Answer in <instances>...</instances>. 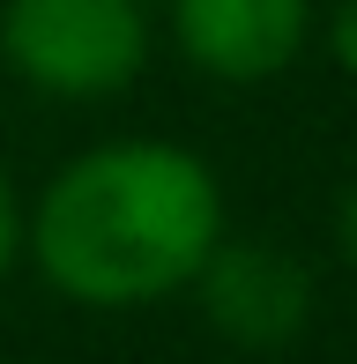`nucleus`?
<instances>
[{
	"instance_id": "obj_2",
	"label": "nucleus",
	"mask_w": 357,
	"mask_h": 364,
	"mask_svg": "<svg viewBox=\"0 0 357 364\" xmlns=\"http://www.w3.org/2000/svg\"><path fill=\"white\" fill-rule=\"evenodd\" d=\"M149 8L142 0H8L0 60L23 90L53 105H105L149 68Z\"/></svg>"
},
{
	"instance_id": "obj_4",
	"label": "nucleus",
	"mask_w": 357,
	"mask_h": 364,
	"mask_svg": "<svg viewBox=\"0 0 357 364\" xmlns=\"http://www.w3.org/2000/svg\"><path fill=\"white\" fill-rule=\"evenodd\" d=\"M164 30L193 75L253 90L305 60L313 0H164Z\"/></svg>"
},
{
	"instance_id": "obj_1",
	"label": "nucleus",
	"mask_w": 357,
	"mask_h": 364,
	"mask_svg": "<svg viewBox=\"0 0 357 364\" xmlns=\"http://www.w3.org/2000/svg\"><path fill=\"white\" fill-rule=\"evenodd\" d=\"M223 230L216 164L164 134H119L68 156L23 201V260L68 305L134 312L186 290Z\"/></svg>"
},
{
	"instance_id": "obj_7",
	"label": "nucleus",
	"mask_w": 357,
	"mask_h": 364,
	"mask_svg": "<svg viewBox=\"0 0 357 364\" xmlns=\"http://www.w3.org/2000/svg\"><path fill=\"white\" fill-rule=\"evenodd\" d=\"M335 253H343V268L357 275V178L343 186V201H335Z\"/></svg>"
},
{
	"instance_id": "obj_3",
	"label": "nucleus",
	"mask_w": 357,
	"mask_h": 364,
	"mask_svg": "<svg viewBox=\"0 0 357 364\" xmlns=\"http://www.w3.org/2000/svg\"><path fill=\"white\" fill-rule=\"evenodd\" d=\"M193 305H201V320L216 327L231 350H290V342L313 327V305H320V283L313 268H305L298 253H290L283 238H231L223 230L216 253L201 260V275H193Z\"/></svg>"
},
{
	"instance_id": "obj_6",
	"label": "nucleus",
	"mask_w": 357,
	"mask_h": 364,
	"mask_svg": "<svg viewBox=\"0 0 357 364\" xmlns=\"http://www.w3.org/2000/svg\"><path fill=\"white\" fill-rule=\"evenodd\" d=\"M23 260V193H15L8 164H0V275Z\"/></svg>"
},
{
	"instance_id": "obj_5",
	"label": "nucleus",
	"mask_w": 357,
	"mask_h": 364,
	"mask_svg": "<svg viewBox=\"0 0 357 364\" xmlns=\"http://www.w3.org/2000/svg\"><path fill=\"white\" fill-rule=\"evenodd\" d=\"M320 45H328V60L357 82V0H335V8L320 15Z\"/></svg>"
}]
</instances>
